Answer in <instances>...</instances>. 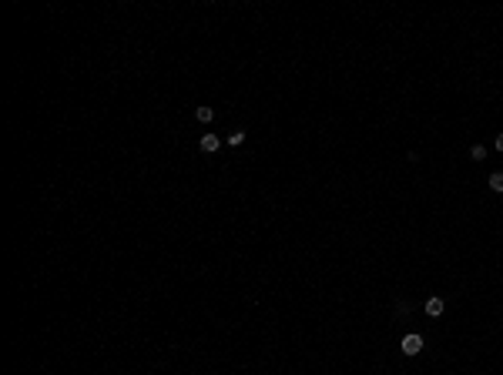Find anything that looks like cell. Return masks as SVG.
I'll return each instance as SVG.
<instances>
[{
	"mask_svg": "<svg viewBox=\"0 0 503 375\" xmlns=\"http://www.w3.org/2000/svg\"><path fill=\"white\" fill-rule=\"evenodd\" d=\"M403 352L406 355H419L423 352V335H406L403 338Z\"/></svg>",
	"mask_w": 503,
	"mask_h": 375,
	"instance_id": "6da1fadb",
	"label": "cell"
},
{
	"mask_svg": "<svg viewBox=\"0 0 503 375\" xmlns=\"http://www.w3.org/2000/svg\"><path fill=\"white\" fill-rule=\"evenodd\" d=\"M198 148H201V151H205V154H215L218 148H222V141H218L215 134H205V137H201V141H198Z\"/></svg>",
	"mask_w": 503,
	"mask_h": 375,
	"instance_id": "7a4b0ae2",
	"label": "cell"
},
{
	"mask_svg": "<svg viewBox=\"0 0 503 375\" xmlns=\"http://www.w3.org/2000/svg\"><path fill=\"white\" fill-rule=\"evenodd\" d=\"M426 315H443V298H426Z\"/></svg>",
	"mask_w": 503,
	"mask_h": 375,
	"instance_id": "3957f363",
	"label": "cell"
},
{
	"mask_svg": "<svg viewBox=\"0 0 503 375\" xmlns=\"http://www.w3.org/2000/svg\"><path fill=\"white\" fill-rule=\"evenodd\" d=\"M490 191L503 194V175H500V171H496V175H490Z\"/></svg>",
	"mask_w": 503,
	"mask_h": 375,
	"instance_id": "277c9868",
	"label": "cell"
},
{
	"mask_svg": "<svg viewBox=\"0 0 503 375\" xmlns=\"http://www.w3.org/2000/svg\"><path fill=\"white\" fill-rule=\"evenodd\" d=\"M195 118H198L201 124H208V121L215 118V111H211V107H198V111H195Z\"/></svg>",
	"mask_w": 503,
	"mask_h": 375,
	"instance_id": "5b68a950",
	"label": "cell"
},
{
	"mask_svg": "<svg viewBox=\"0 0 503 375\" xmlns=\"http://www.w3.org/2000/svg\"><path fill=\"white\" fill-rule=\"evenodd\" d=\"M470 158L473 161H483V158H487V148H483V144H473V148H470Z\"/></svg>",
	"mask_w": 503,
	"mask_h": 375,
	"instance_id": "8992f818",
	"label": "cell"
},
{
	"mask_svg": "<svg viewBox=\"0 0 503 375\" xmlns=\"http://www.w3.org/2000/svg\"><path fill=\"white\" fill-rule=\"evenodd\" d=\"M242 141H245V131H232V134H228V144H232V148H239Z\"/></svg>",
	"mask_w": 503,
	"mask_h": 375,
	"instance_id": "52a82bcc",
	"label": "cell"
},
{
	"mask_svg": "<svg viewBox=\"0 0 503 375\" xmlns=\"http://www.w3.org/2000/svg\"><path fill=\"white\" fill-rule=\"evenodd\" d=\"M493 144H496V151H503V134H496V141H493Z\"/></svg>",
	"mask_w": 503,
	"mask_h": 375,
	"instance_id": "ba28073f",
	"label": "cell"
}]
</instances>
